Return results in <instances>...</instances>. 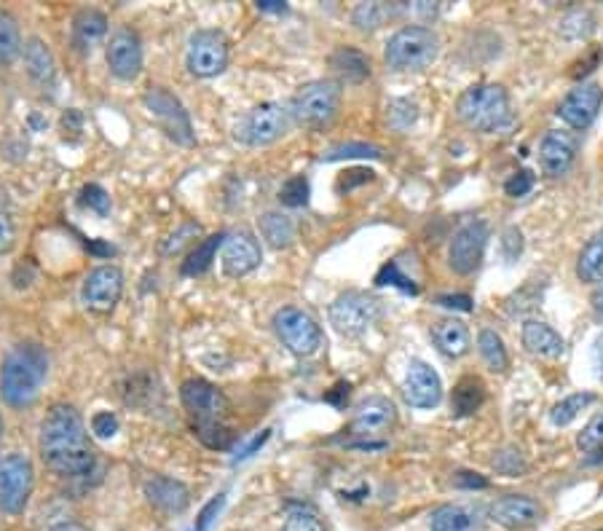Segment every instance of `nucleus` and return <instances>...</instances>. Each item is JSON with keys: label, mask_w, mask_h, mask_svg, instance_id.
<instances>
[{"label": "nucleus", "mask_w": 603, "mask_h": 531, "mask_svg": "<svg viewBox=\"0 0 603 531\" xmlns=\"http://www.w3.org/2000/svg\"><path fill=\"white\" fill-rule=\"evenodd\" d=\"M587 462H590V464H603V446L598 448V451H595V454L587 456Z\"/></svg>", "instance_id": "680f3d73"}, {"label": "nucleus", "mask_w": 603, "mask_h": 531, "mask_svg": "<svg viewBox=\"0 0 603 531\" xmlns=\"http://www.w3.org/2000/svg\"><path fill=\"white\" fill-rule=\"evenodd\" d=\"M486 403V384L478 379V376H464V379L456 381L451 395V408L453 416H472V413L480 411V405Z\"/></svg>", "instance_id": "bb28decb"}, {"label": "nucleus", "mask_w": 603, "mask_h": 531, "mask_svg": "<svg viewBox=\"0 0 603 531\" xmlns=\"http://www.w3.org/2000/svg\"><path fill=\"white\" fill-rule=\"evenodd\" d=\"M595 368H598V376L603 379V333L595 341Z\"/></svg>", "instance_id": "13d9d810"}, {"label": "nucleus", "mask_w": 603, "mask_h": 531, "mask_svg": "<svg viewBox=\"0 0 603 531\" xmlns=\"http://www.w3.org/2000/svg\"><path fill=\"white\" fill-rule=\"evenodd\" d=\"M432 338H435L437 349L445 354V357H464L469 352V330L461 320H440L432 325Z\"/></svg>", "instance_id": "393cba45"}, {"label": "nucleus", "mask_w": 603, "mask_h": 531, "mask_svg": "<svg viewBox=\"0 0 603 531\" xmlns=\"http://www.w3.org/2000/svg\"><path fill=\"white\" fill-rule=\"evenodd\" d=\"M429 529L432 531H472L475 529V515L461 505H443L429 515Z\"/></svg>", "instance_id": "2f4dec72"}, {"label": "nucleus", "mask_w": 603, "mask_h": 531, "mask_svg": "<svg viewBox=\"0 0 603 531\" xmlns=\"http://www.w3.org/2000/svg\"><path fill=\"white\" fill-rule=\"evenodd\" d=\"M180 400L188 416L193 419V427L223 422L228 413V397L215 384L204 379H188L180 387Z\"/></svg>", "instance_id": "f8f14e48"}, {"label": "nucleus", "mask_w": 603, "mask_h": 531, "mask_svg": "<svg viewBox=\"0 0 603 531\" xmlns=\"http://www.w3.org/2000/svg\"><path fill=\"white\" fill-rule=\"evenodd\" d=\"M274 333L282 346H287L298 357H311L322 346V328L317 320L295 306H285L274 314Z\"/></svg>", "instance_id": "9d476101"}, {"label": "nucleus", "mask_w": 603, "mask_h": 531, "mask_svg": "<svg viewBox=\"0 0 603 531\" xmlns=\"http://www.w3.org/2000/svg\"><path fill=\"white\" fill-rule=\"evenodd\" d=\"M523 346L536 357H547V360H558L566 352V341L558 330H553L542 320H526L523 322Z\"/></svg>", "instance_id": "5701e85b"}, {"label": "nucleus", "mask_w": 603, "mask_h": 531, "mask_svg": "<svg viewBox=\"0 0 603 531\" xmlns=\"http://www.w3.org/2000/svg\"><path fill=\"white\" fill-rule=\"evenodd\" d=\"M309 194V180L303 175H295L287 180L285 186L279 188V202L285 204V207H306L309 204Z\"/></svg>", "instance_id": "ea45409f"}, {"label": "nucleus", "mask_w": 603, "mask_h": 531, "mask_svg": "<svg viewBox=\"0 0 603 531\" xmlns=\"http://www.w3.org/2000/svg\"><path fill=\"white\" fill-rule=\"evenodd\" d=\"M330 68L338 73L346 81H354L360 84L370 76V59L362 54L360 49H352V46H341L330 54Z\"/></svg>", "instance_id": "cd10ccee"}, {"label": "nucleus", "mask_w": 603, "mask_h": 531, "mask_svg": "<svg viewBox=\"0 0 603 531\" xmlns=\"http://www.w3.org/2000/svg\"><path fill=\"white\" fill-rule=\"evenodd\" d=\"M593 403H595L593 392H577V395H569L566 400H561V403L555 405L553 411H550V422H553L555 427H566V424H571L574 419H577L579 413L585 411L587 405Z\"/></svg>", "instance_id": "f704fd0d"}, {"label": "nucleus", "mask_w": 603, "mask_h": 531, "mask_svg": "<svg viewBox=\"0 0 603 531\" xmlns=\"http://www.w3.org/2000/svg\"><path fill=\"white\" fill-rule=\"evenodd\" d=\"M453 486L456 489H488V478H483L480 472H456Z\"/></svg>", "instance_id": "5fc2aeb1"}, {"label": "nucleus", "mask_w": 603, "mask_h": 531, "mask_svg": "<svg viewBox=\"0 0 603 531\" xmlns=\"http://www.w3.org/2000/svg\"><path fill=\"white\" fill-rule=\"evenodd\" d=\"M260 261H263V253H260V245L255 236L247 234V231H236V234L226 236L220 263H223V271H226L228 277H247V274L258 269Z\"/></svg>", "instance_id": "6ab92c4d"}, {"label": "nucleus", "mask_w": 603, "mask_h": 531, "mask_svg": "<svg viewBox=\"0 0 603 531\" xmlns=\"http://www.w3.org/2000/svg\"><path fill=\"white\" fill-rule=\"evenodd\" d=\"M78 202H81V207H86V210L97 212L100 218H105L110 212V196L105 194V188H100L97 183H89V186L81 188Z\"/></svg>", "instance_id": "c03bdc74"}, {"label": "nucleus", "mask_w": 603, "mask_h": 531, "mask_svg": "<svg viewBox=\"0 0 603 531\" xmlns=\"http://www.w3.org/2000/svg\"><path fill=\"white\" fill-rule=\"evenodd\" d=\"M199 231H201L199 223H183V226H180V231H177V234H172V239H169L167 247H164V253H177V250H180V247H183L188 239H196V234H199Z\"/></svg>", "instance_id": "603ef678"}, {"label": "nucleus", "mask_w": 603, "mask_h": 531, "mask_svg": "<svg viewBox=\"0 0 603 531\" xmlns=\"http://www.w3.org/2000/svg\"><path fill=\"white\" fill-rule=\"evenodd\" d=\"M282 531H325V526H322V521H319L314 513H309V510H293V513L287 515Z\"/></svg>", "instance_id": "49530a36"}, {"label": "nucleus", "mask_w": 603, "mask_h": 531, "mask_svg": "<svg viewBox=\"0 0 603 531\" xmlns=\"http://www.w3.org/2000/svg\"><path fill=\"white\" fill-rule=\"evenodd\" d=\"M577 446L582 454H595V451L603 446V413L593 416V419L587 422L585 430L579 432Z\"/></svg>", "instance_id": "37998d69"}, {"label": "nucleus", "mask_w": 603, "mask_h": 531, "mask_svg": "<svg viewBox=\"0 0 603 531\" xmlns=\"http://www.w3.org/2000/svg\"><path fill=\"white\" fill-rule=\"evenodd\" d=\"M223 242H226V234H212L207 236L204 242H199V245L193 247L191 255H188L183 263L185 277H199V274H204V271L210 269L215 255H218V250L223 247Z\"/></svg>", "instance_id": "c756f323"}, {"label": "nucleus", "mask_w": 603, "mask_h": 531, "mask_svg": "<svg viewBox=\"0 0 603 531\" xmlns=\"http://www.w3.org/2000/svg\"><path fill=\"white\" fill-rule=\"evenodd\" d=\"M287 129H290V110L279 102H260L244 113L242 121L236 124L234 137L250 148H263L282 140Z\"/></svg>", "instance_id": "423d86ee"}, {"label": "nucleus", "mask_w": 603, "mask_h": 531, "mask_svg": "<svg viewBox=\"0 0 603 531\" xmlns=\"http://www.w3.org/2000/svg\"><path fill=\"white\" fill-rule=\"evenodd\" d=\"M456 116L475 132H504L512 127L510 94L499 84H475L456 102Z\"/></svg>", "instance_id": "7ed1b4c3"}, {"label": "nucleus", "mask_w": 603, "mask_h": 531, "mask_svg": "<svg viewBox=\"0 0 603 531\" xmlns=\"http://www.w3.org/2000/svg\"><path fill=\"white\" fill-rule=\"evenodd\" d=\"M231 49L220 30H196L185 51V68L196 78H215L228 68Z\"/></svg>", "instance_id": "6e6552de"}, {"label": "nucleus", "mask_w": 603, "mask_h": 531, "mask_svg": "<svg viewBox=\"0 0 603 531\" xmlns=\"http://www.w3.org/2000/svg\"><path fill=\"white\" fill-rule=\"evenodd\" d=\"M384 153L378 145L370 143H341L322 153V161H346V159H381Z\"/></svg>", "instance_id": "c9c22d12"}, {"label": "nucleus", "mask_w": 603, "mask_h": 531, "mask_svg": "<svg viewBox=\"0 0 603 531\" xmlns=\"http://www.w3.org/2000/svg\"><path fill=\"white\" fill-rule=\"evenodd\" d=\"M397 422V408L389 397L373 395L368 400H362L357 405V413H354V422L349 427L354 438H376V435H384L389 432Z\"/></svg>", "instance_id": "dca6fc26"}, {"label": "nucleus", "mask_w": 603, "mask_h": 531, "mask_svg": "<svg viewBox=\"0 0 603 531\" xmlns=\"http://www.w3.org/2000/svg\"><path fill=\"white\" fill-rule=\"evenodd\" d=\"M488 245V226L483 220H469L467 226H461L451 239L448 250V263L456 274H472L483 261Z\"/></svg>", "instance_id": "ddd939ff"}, {"label": "nucleus", "mask_w": 603, "mask_h": 531, "mask_svg": "<svg viewBox=\"0 0 603 531\" xmlns=\"http://www.w3.org/2000/svg\"><path fill=\"white\" fill-rule=\"evenodd\" d=\"M376 285H394V287H400L402 293H411V295L419 293V285H416L411 277H405V274H402L400 266H397V261H389L386 266H381V271L376 274Z\"/></svg>", "instance_id": "79ce46f5"}, {"label": "nucleus", "mask_w": 603, "mask_h": 531, "mask_svg": "<svg viewBox=\"0 0 603 531\" xmlns=\"http://www.w3.org/2000/svg\"><path fill=\"white\" fill-rule=\"evenodd\" d=\"M386 17H392V9L384 6V3H360L354 9V25L360 30H376L386 22Z\"/></svg>", "instance_id": "58836bf2"}, {"label": "nucleus", "mask_w": 603, "mask_h": 531, "mask_svg": "<svg viewBox=\"0 0 603 531\" xmlns=\"http://www.w3.org/2000/svg\"><path fill=\"white\" fill-rule=\"evenodd\" d=\"M14 242H17V226H14L11 212L0 204V255L9 253Z\"/></svg>", "instance_id": "09e8293b"}, {"label": "nucleus", "mask_w": 603, "mask_h": 531, "mask_svg": "<svg viewBox=\"0 0 603 531\" xmlns=\"http://www.w3.org/2000/svg\"><path fill=\"white\" fill-rule=\"evenodd\" d=\"M478 349L480 357L486 360V365L494 373H504L507 365H510V357H507V349H504L502 336L496 330H480L478 336Z\"/></svg>", "instance_id": "72a5a7b5"}, {"label": "nucleus", "mask_w": 603, "mask_h": 531, "mask_svg": "<svg viewBox=\"0 0 603 531\" xmlns=\"http://www.w3.org/2000/svg\"><path fill=\"white\" fill-rule=\"evenodd\" d=\"M22 54H25V68L33 81H38V84L43 86L54 84V76H57L54 54H51V49L41 41V38H30V41H25Z\"/></svg>", "instance_id": "a878e982"}, {"label": "nucleus", "mask_w": 603, "mask_h": 531, "mask_svg": "<svg viewBox=\"0 0 603 531\" xmlns=\"http://www.w3.org/2000/svg\"><path fill=\"white\" fill-rule=\"evenodd\" d=\"M223 505H226V494H218L215 499H210L207 505H204V510L199 513V521H196V531H207L212 526V521L218 518V513L223 510Z\"/></svg>", "instance_id": "3c124183"}, {"label": "nucleus", "mask_w": 603, "mask_h": 531, "mask_svg": "<svg viewBox=\"0 0 603 531\" xmlns=\"http://www.w3.org/2000/svg\"><path fill=\"white\" fill-rule=\"evenodd\" d=\"M437 304L445 309H456V312H472V298L469 295H440Z\"/></svg>", "instance_id": "6e6d98bb"}, {"label": "nucleus", "mask_w": 603, "mask_h": 531, "mask_svg": "<svg viewBox=\"0 0 603 531\" xmlns=\"http://www.w3.org/2000/svg\"><path fill=\"white\" fill-rule=\"evenodd\" d=\"M193 430H196V438L207 448H212V451H226V448H231V443H234L236 438V432L231 430V427H226L223 422L204 424V427H193Z\"/></svg>", "instance_id": "e433bc0d"}, {"label": "nucleus", "mask_w": 603, "mask_h": 531, "mask_svg": "<svg viewBox=\"0 0 603 531\" xmlns=\"http://www.w3.org/2000/svg\"><path fill=\"white\" fill-rule=\"evenodd\" d=\"M145 497L153 507H159L164 513H183L191 502V491L183 481L167 478V475H153L143 486Z\"/></svg>", "instance_id": "4be33fe9"}, {"label": "nucleus", "mask_w": 603, "mask_h": 531, "mask_svg": "<svg viewBox=\"0 0 603 531\" xmlns=\"http://www.w3.org/2000/svg\"><path fill=\"white\" fill-rule=\"evenodd\" d=\"M143 102L148 113L159 121V127L167 132L169 140H175L180 145L196 143L191 116H188V110H185V105L177 100L175 94L167 92L164 86H151L145 92Z\"/></svg>", "instance_id": "9b49d317"}, {"label": "nucleus", "mask_w": 603, "mask_h": 531, "mask_svg": "<svg viewBox=\"0 0 603 531\" xmlns=\"http://www.w3.org/2000/svg\"><path fill=\"white\" fill-rule=\"evenodd\" d=\"M488 513H491V518H494L499 526L518 531L534 526L536 521H542L545 507L539 505L534 497H526V494H507V497L496 499Z\"/></svg>", "instance_id": "aec40b11"}, {"label": "nucleus", "mask_w": 603, "mask_h": 531, "mask_svg": "<svg viewBox=\"0 0 603 531\" xmlns=\"http://www.w3.org/2000/svg\"><path fill=\"white\" fill-rule=\"evenodd\" d=\"M491 464H494V470L499 472V475H507V478H518V475H523V472L528 470V462L526 456H523V451L512 446L496 451Z\"/></svg>", "instance_id": "4c0bfd02"}, {"label": "nucleus", "mask_w": 603, "mask_h": 531, "mask_svg": "<svg viewBox=\"0 0 603 531\" xmlns=\"http://www.w3.org/2000/svg\"><path fill=\"white\" fill-rule=\"evenodd\" d=\"M341 108V86L327 78L319 81H309L295 92L293 102H290V116L295 118V124L309 129L327 127Z\"/></svg>", "instance_id": "39448f33"}, {"label": "nucleus", "mask_w": 603, "mask_h": 531, "mask_svg": "<svg viewBox=\"0 0 603 531\" xmlns=\"http://www.w3.org/2000/svg\"><path fill=\"white\" fill-rule=\"evenodd\" d=\"M327 314H330V325L341 336L357 338L376 325L381 317V304H378V298L362 293V290H346L330 304Z\"/></svg>", "instance_id": "0eeeda50"}, {"label": "nucleus", "mask_w": 603, "mask_h": 531, "mask_svg": "<svg viewBox=\"0 0 603 531\" xmlns=\"http://www.w3.org/2000/svg\"><path fill=\"white\" fill-rule=\"evenodd\" d=\"M260 236L266 239L274 250H285L295 242V223L285 212H266L258 220Z\"/></svg>", "instance_id": "c85d7f7f"}, {"label": "nucleus", "mask_w": 603, "mask_h": 531, "mask_svg": "<svg viewBox=\"0 0 603 531\" xmlns=\"http://www.w3.org/2000/svg\"><path fill=\"white\" fill-rule=\"evenodd\" d=\"M258 9L260 11H279V14H282V11H287V6L285 3H279V0H260Z\"/></svg>", "instance_id": "bf43d9fd"}, {"label": "nucleus", "mask_w": 603, "mask_h": 531, "mask_svg": "<svg viewBox=\"0 0 603 531\" xmlns=\"http://www.w3.org/2000/svg\"><path fill=\"white\" fill-rule=\"evenodd\" d=\"M33 462L25 454H9L0 459V510L19 515L33 494Z\"/></svg>", "instance_id": "1a4fd4ad"}, {"label": "nucleus", "mask_w": 603, "mask_h": 531, "mask_svg": "<svg viewBox=\"0 0 603 531\" xmlns=\"http://www.w3.org/2000/svg\"><path fill=\"white\" fill-rule=\"evenodd\" d=\"M534 188V175L531 172H526V169H520V172H515V175L504 183V191H507V196H512V199H520V196H526L528 191Z\"/></svg>", "instance_id": "8fccbe9b"}, {"label": "nucleus", "mask_w": 603, "mask_h": 531, "mask_svg": "<svg viewBox=\"0 0 603 531\" xmlns=\"http://www.w3.org/2000/svg\"><path fill=\"white\" fill-rule=\"evenodd\" d=\"M502 250L507 261H515V258L523 253V234H520L518 228H507V231H504Z\"/></svg>", "instance_id": "864d4df0"}, {"label": "nucleus", "mask_w": 603, "mask_h": 531, "mask_svg": "<svg viewBox=\"0 0 603 531\" xmlns=\"http://www.w3.org/2000/svg\"><path fill=\"white\" fill-rule=\"evenodd\" d=\"M603 102V89L593 81L587 84H579L577 89H571L563 102L558 105V116L569 124L571 129H587L598 116Z\"/></svg>", "instance_id": "f3484780"}, {"label": "nucleus", "mask_w": 603, "mask_h": 531, "mask_svg": "<svg viewBox=\"0 0 603 531\" xmlns=\"http://www.w3.org/2000/svg\"><path fill=\"white\" fill-rule=\"evenodd\" d=\"M0 438H3V419H0Z\"/></svg>", "instance_id": "e2e57ef3"}, {"label": "nucleus", "mask_w": 603, "mask_h": 531, "mask_svg": "<svg viewBox=\"0 0 603 531\" xmlns=\"http://www.w3.org/2000/svg\"><path fill=\"white\" fill-rule=\"evenodd\" d=\"M46 376H49V354L41 344L27 341L14 346L0 368V395L11 408H27L41 395Z\"/></svg>", "instance_id": "f03ea898"}, {"label": "nucleus", "mask_w": 603, "mask_h": 531, "mask_svg": "<svg viewBox=\"0 0 603 531\" xmlns=\"http://www.w3.org/2000/svg\"><path fill=\"white\" fill-rule=\"evenodd\" d=\"M593 309H595V314H598V317L603 320V282L598 285V290L593 293Z\"/></svg>", "instance_id": "052dcab7"}, {"label": "nucleus", "mask_w": 603, "mask_h": 531, "mask_svg": "<svg viewBox=\"0 0 603 531\" xmlns=\"http://www.w3.org/2000/svg\"><path fill=\"white\" fill-rule=\"evenodd\" d=\"M41 459L62 478H84L94 470V448L81 413L67 403L51 405L41 424Z\"/></svg>", "instance_id": "f257e3e1"}, {"label": "nucleus", "mask_w": 603, "mask_h": 531, "mask_svg": "<svg viewBox=\"0 0 603 531\" xmlns=\"http://www.w3.org/2000/svg\"><path fill=\"white\" fill-rule=\"evenodd\" d=\"M22 49H25V43H22V35H19L17 19L0 9V68L14 65Z\"/></svg>", "instance_id": "473e14b6"}, {"label": "nucleus", "mask_w": 603, "mask_h": 531, "mask_svg": "<svg viewBox=\"0 0 603 531\" xmlns=\"http://www.w3.org/2000/svg\"><path fill=\"white\" fill-rule=\"evenodd\" d=\"M84 304L94 312H113L124 295V271L118 266H97L84 282Z\"/></svg>", "instance_id": "2eb2a0df"}, {"label": "nucleus", "mask_w": 603, "mask_h": 531, "mask_svg": "<svg viewBox=\"0 0 603 531\" xmlns=\"http://www.w3.org/2000/svg\"><path fill=\"white\" fill-rule=\"evenodd\" d=\"M402 395H405L408 405H413V408H421V411L424 408H435L443 400V381H440L435 368H429L421 360H413L408 365V373H405Z\"/></svg>", "instance_id": "a211bd4d"}, {"label": "nucleus", "mask_w": 603, "mask_h": 531, "mask_svg": "<svg viewBox=\"0 0 603 531\" xmlns=\"http://www.w3.org/2000/svg\"><path fill=\"white\" fill-rule=\"evenodd\" d=\"M593 25H595V19L590 11H571L569 17L563 19V25H561V35L563 38H569V41H579V38H587V35L593 33Z\"/></svg>", "instance_id": "a19ab883"}, {"label": "nucleus", "mask_w": 603, "mask_h": 531, "mask_svg": "<svg viewBox=\"0 0 603 531\" xmlns=\"http://www.w3.org/2000/svg\"><path fill=\"white\" fill-rule=\"evenodd\" d=\"M440 54V38L432 27L408 25L400 27L397 33L386 41L384 59L392 70H427Z\"/></svg>", "instance_id": "20e7f679"}, {"label": "nucleus", "mask_w": 603, "mask_h": 531, "mask_svg": "<svg viewBox=\"0 0 603 531\" xmlns=\"http://www.w3.org/2000/svg\"><path fill=\"white\" fill-rule=\"evenodd\" d=\"M416 116H419V110H416L413 102L394 100L392 105H389V124H392L397 132H405V129L411 127L413 121H416Z\"/></svg>", "instance_id": "a18cd8bd"}, {"label": "nucleus", "mask_w": 603, "mask_h": 531, "mask_svg": "<svg viewBox=\"0 0 603 531\" xmlns=\"http://www.w3.org/2000/svg\"><path fill=\"white\" fill-rule=\"evenodd\" d=\"M268 438H271V430H263V435H258V438H252V440H250V446L244 448L242 454H239V459H250V456L255 454V451H258V448L263 446V443H266Z\"/></svg>", "instance_id": "4d7b16f0"}, {"label": "nucleus", "mask_w": 603, "mask_h": 531, "mask_svg": "<svg viewBox=\"0 0 603 531\" xmlns=\"http://www.w3.org/2000/svg\"><path fill=\"white\" fill-rule=\"evenodd\" d=\"M118 427H121V424H118L116 413L100 411L92 416V432L97 435V438H102V440L113 438V435L118 432Z\"/></svg>", "instance_id": "de8ad7c7"}, {"label": "nucleus", "mask_w": 603, "mask_h": 531, "mask_svg": "<svg viewBox=\"0 0 603 531\" xmlns=\"http://www.w3.org/2000/svg\"><path fill=\"white\" fill-rule=\"evenodd\" d=\"M577 277L582 282H603V231L601 234H595L585 247H582V253H579L577 261Z\"/></svg>", "instance_id": "7c9ffc66"}, {"label": "nucleus", "mask_w": 603, "mask_h": 531, "mask_svg": "<svg viewBox=\"0 0 603 531\" xmlns=\"http://www.w3.org/2000/svg\"><path fill=\"white\" fill-rule=\"evenodd\" d=\"M598 531H603V529H598Z\"/></svg>", "instance_id": "0e129e2a"}, {"label": "nucleus", "mask_w": 603, "mask_h": 531, "mask_svg": "<svg viewBox=\"0 0 603 531\" xmlns=\"http://www.w3.org/2000/svg\"><path fill=\"white\" fill-rule=\"evenodd\" d=\"M105 57H108V68L110 73L121 81H134L143 70V43H140V35L129 30V27H118L116 33L110 35L108 49H105Z\"/></svg>", "instance_id": "4468645a"}, {"label": "nucleus", "mask_w": 603, "mask_h": 531, "mask_svg": "<svg viewBox=\"0 0 603 531\" xmlns=\"http://www.w3.org/2000/svg\"><path fill=\"white\" fill-rule=\"evenodd\" d=\"M105 35H108V17H105L102 11H78L76 19H73V46H76L78 51L89 54L94 46H100Z\"/></svg>", "instance_id": "b1692460"}, {"label": "nucleus", "mask_w": 603, "mask_h": 531, "mask_svg": "<svg viewBox=\"0 0 603 531\" xmlns=\"http://www.w3.org/2000/svg\"><path fill=\"white\" fill-rule=\"evenodd\" d=\"M577 151V137L571 135V132H558V129H553V132H547V135L542 137V145H539V164L545 169V175L561 177L571 169V164L577 159Z\"/></svg>", "instance_id": "412c9836"}]
</instances>
